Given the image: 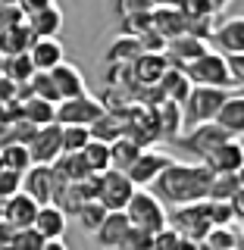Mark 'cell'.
Returning a JSON list of instances; mask_svg holds the SVG:
<instances>
[{
    "mask_svg": "<svg viewBox=\"0 0 244 250\" xmlns=\"http://www.w3.org/2000/svg\"><path fill=\"white\" fill-rule=\"evenodd\" d=\"M0 163H3V169L10 172H25L31 166V156H28V147L25 144H0Z\"/></svg>",
    "mask_w": 244,
    "mask_h": 250,
    "instance_id": "8d00e7d4",
    "label": "cell"
},
{
    "mask_svg": "<svg viewBox=\"0 0 244 250\" xmlns=\"http://www.w3.org/2000/svg\"><path fill=\"white\" fill-rule=\"evenodd\" d=\"M82 160H85V166H88L94 175H97V172H107L110 169V144H104V141H88V144L82 147Z\"/></svg>",
    "mask_w": 244,
    "mask_h": 250,
    "instance_id": "e575fe53",
    "label": "cell"
},
{
    "mask_svg": "<svg viewBox=\"0 0 244 250\" xmlns=\"http://www.w3.org/2000/svg\"><path fill=\"white\" fill-rule=\"evenodd\" d=\"M63 153V131L57 122L50 125H41V128L35 131V138L28 141V156L31 163H41V166H50L53 160Z\"/></svg>",
    "mask_w": 244,
    "mask_h": 250,
    "instance_id": "30bf717a",
    "label": "cell"
},
{
    "mask_svg": "<svg viewBox=\"0 0 244 250\" xmlns=\"http://www.w3.org/2000/svg\"><path fill=\"white\" fill-rule=\"evenodd\" d=\"M229 97V88H210V84H194L191 94L182 104V119L185 125H200V122H213L216 109L222 106V100Z\"/></svg>",
    "mask_w": 244,
    "mask_h": 250,
    "instance_id": "3957f363",
    "label": "cell"
},
{
    "mask_svg": "<svg viewBox=\"0 0 244 250\" xmlns=\"http://www.w3.org/2000/svg\"><path fill=\"white\" fill-rule=\"evenodd\" d=\"M44 247V238L38 234L35 229H16V234H13V250H41Z\"/></svg>",
    "mask_w": 244,
    "mask_h": 250,
    "instance_id": "f6af8a7d",
    "label": "cell"
},
{
    "mask_svg": "<svg viewBox=\"0 0 244 250\" xmlns=\"http://www.w3.org/2000/svg\"><path fill=\"white\" fill-rule=\"evenodd\" d=\"M50 169L57 172V175H63L66 182H82V178L91 175V169L85 166L82 153H60L57 160L50 163Z\"/></svg>",
    "mask_w": 244,
    "mask_h": 250,
    "instance_id": "4dcf8cb0",
    "label": "cell"
},
{
    "mask_svg": "<svg viewBox=\"0 0 244 250\" xmlns=\"http://www.w3.org/2000/svg\"><path fill=\"white\" fill-rule=\"evenodd\" d=\"M156 116V128H160V138H178V131L185 128L182 119V104H172V100H160L154 106Z\"/></svg>",
    "mask_w": 244,
    "mask_h": 250,
    "instance_id": "d4e9b609",
    "label": "cell"
},
{
    "mask_svg": "<svg viewBox=\"0 0 244 250\" xmlns=\"http://www.w3.org/2000/svg\"><path fill=\"white\" fill-rule=\"evenodd\" d=\"M0 75H3V53H0Z\"/></svg>",
    "mask_w": 244,
    "mask_h": 250,
    "instance_id": "94428289",
    "label": "cell"
},
{
    "mask_svg": "<svg viewBox=\"0 0 244 250\" xmlns=\"http://www.w3.org/2000/svg\"><path fill=\"white\" fill-rule=\"evenodd\" d=\"M138 153H141V147L135 144V141H129V138H116L113 144H110V169H116V172H125L132 166V163L138 160Z\"/></svg>",
    "mask_w": 244,
    "mask_h": 250,
    "instance_id": "1f68e13d",
    "label": "cell"
},
{
    "mask_svg": "<svg viewBox=\"0 0 244 250\" xmlns=\"http://www.w3.org/2000/svg\"><path fill=\"white\" fill-rule=\"evenodd\" d=\"M229 138L232 135L225 128H219L216 122H200V125H194V128H191V135H188V138H178V144H182L188 153H194L198 160H203L210 150H216V147L222 144V141H229Z\"/></svg>",
    "mask_w": 244,
    "mask_h": 250,
    "instance_id": "9c48e42d",
    "label": "cell"
},
{
    "mask_svg": "<svg viewBox=\"0 0 244 250\" xmlns=\"http://www.w3.org/2000/svg\"><path fill=\"white\" fill-rule=\"evenodd\" d=\"M200 163L213 172V175H222V172H241L244 169V147H241L238 138H229V141H222L216 150H210Z\"/></svg>",
    "mask_w": 244,
    "mask_h": 250,
    "instance_id": "7c38bea8",
    "label": "cell"
},
{
    "mask_svg": "<svg viewBox=\"0 0 244 250\" xmlns=\"http://www.w3.org/2000/svg\"><path fill=\"white\" fill-rule=\"evenodd\" d=\"M13 234H16V229L0 219V250H13Z\"/></svg>",
    "mask_w": 244,
    "mask_h": 250,
    "instance_id": "db71d44e",
    "label": "cell"
},
{
    "mask_svg": "<svg viewBox=\"0 0 244 250\" xmlns=\"http://www.w3.org/2000/svg\"><path fill=\"white\" fill-rule=\"evenodd\" d=\"M151 22H154V31H160L166 41L185 31V16L178 13L176 6H154V10H151Z\"/></svg>",
    "mask_w": 244,
    "mask_h": 250,
    "instance_id": "484cf974",
    "label": "cell"
},
{
    "mask_svg": "<svg viewBox=\"0 0 244 250\" xmlns=\"http://www.w3.org/2000/svg\"><path fill=\"white\" fill-rule=\"evenodd\" d=\"M35 62H31L28 53H10V57H3V75L13 78L16 84H25L31 75H35Z\"/></svg>",
    "mask_w": 244,
    "mask_h": 250,
    "instance_id": "d6a6232c",
    "label": "cell"
},
{
    "mask_svg": "<svg viewBox=\"0 0 244 250\" xmlns=\"http://www.w3.org/2000/svg\"><path fill=\"white\" fill-rule=\"evenodd\" d=\"M107 213H110V209L104 207V203H97V200H85L82 207H78L75 219H78V225H82L85 231H97V229H100V222L107 219Z\"/></svg>",
    "mask_w": 244,
    "mask_h": 250,
    "instance_id": "74e56055",
    "label": "cell"
},
{
    "mask_svg": "<svg viewBox=\"0 0 244 250\" xmlns=\"http://www.w3.org/2000/svg\"><path fill=\"white\" fill-rule=\"evenodd\" d=\"M0 219H3V200H0Z\"/></svg>",
    "mask_w": 244,
    "mask_h": 250,
    "instance_id": "6125c7cd",
    "label": "cell"
},
{
    "mask_svg": "<svg viewBox=\"0 0 244 250\" xmlns=\"http://www.w3.org/2000/svg\"><path fill=\"white\" fill-rule=\"evenodd\" d=\"M169 163H172V156L160 153V150H141L138 160L132 163L129 169H125V175L132 178V185H135V188H151L154 178L160 175V172L166 169Z\"/></svg>",
    "mask_w": 244,
    "mask_h": 250,
    "instance_id": "8fae6325",
    "label": "cell"
},
{
    "mask_svg": "<svg viewBox=\"0 0 244 250\" xmlns=\"http://www.w3.org/2000/svg\"><path fill=\"white\" fill-rule=\"evenodd\" d=\"M166 225L188 241H200L203 234L213 229L207 200H194V203H185V207H176L172 213H166Z\"/></svg>",
    "mask_w": 244,
    "mask_h": 250,
    "instance_id": "277c9868",
    "label": "cell"
},
{
    "mask_svg": "<svg viewBox=\"0 0 244 250\" xmlns=\"http://www.w3.org/2000/svg\"><path fill=\"white\" fill-rule=\"evenodd\" d=\"M210 6H213V13H222L229 6V0H210Z\"/></svg>",
    "mask_w": 244,
    "mask_h": 250,
    "instance_id": "680465c9",
    "label": "cell"
},
{
    "mask_svg": "<svg viewBox=\"0 0 244 250\" xmlns=\"http://www.w3.org/2000/svg\"><path fill=\"white\" fill-rule=\"evenodd\" d=\"M122 135L129 141H135L141 150H147L151 144L160 141V128H156V116L154 106L144 104H132L122 109Z\"/></svg>",
    "mask_w": 244,
    "mask_h": 250,
    "instance_id": "5b68a950",
    "label": "cell"
},
{
    "mask_svg": "<svg viewBox=\"0 0 244 250\" xmlns=\"http://www.w3.org/2000/svg\"><path fill=\"white\" fill-rule=\"evenodd\" d=\"M38 216V203L28 197L25 191H16L10 197H3V222H10L13 229H28Z\"/></svg>",
    "mask_w": 244,
    "mask_h": 250,
    "instance_id": "2e32d148",
    "label": "cell"
},
{
    "mask_svg": "<svg viewBox=\"0 0 244 250\" xmlns=\"http://www.w3.org/2000/svg\"><path fill=\"white\" fill-rule=\"evenodd\" d=\"M213 122L219 128H225L232 138H241V131H244V97L238 91H229V97H225L222 106L216 109Z\"/></svg>",
    "mask_w": 244,
    "mask_h": 250,
    "instance_id": "d6986e66",
    "label": "cell"
},
{
    "mask_svg": "<svg viewBox=\"0 0 244 250\" xmlns=\"http://www.w3.org/2000/svg\"><path fill=\"white\" fill-rule=\"evenodd\" d=\"M0 169H3V163H0Z\"/></svg>",
    "mask_w": 244,
    "mask_h": 250,
    "instance_id": "e7e4bbea",
    "label": "cell"
},
{
    "mask_svg": "<svg viewBox=\"0 0 244 250\" xmlns=\"http://www.w3.org/2000/svg\"><path fill=\"white\" fill-rule=\"evenodd\" d=\"M41 250H69V247H66V241H44Z\"/></svg>",
    "mask_w": 244,
    "mask_h": 250,
    "instance_id": "6f0895ef",
    "label": "cell"
},
{
    "mask_svg": "<svg viewBox=\"0 0 244 250\" xmlns=\"http://www.w3.org/2000/svg\"><path fill=\"white\" fill-rule=\"evenodd\" d=\"M203 244H207L210 250H238L241 244V234L232 229V225H213L207 234H203Z\"/></svg>",
    "mask_w": 244,
    "mask_h": 250,
    "instance_id": "836d02e7",
    "label": "cell"
},
{
    "mask_svg": "<svg viewBox=\"0 0 244 250\" xmlns=\"http://www.w3.org/2000/svg\"><path fill=\"white\" fill-rule=\"evenodd\" d=\"M182 72L188 75V82H191V84L232 88V78H229V69H225V60H222V53H216V50L200 53L198 60H191L188 66H182Z\"/></svg>",
    "mask_w": 244,
    "mask_h": 250,
    "instance_id": "8992f818",
    "label": "cell"
},
{
    "mask_svg": "<svg viewBox=\"0 0 244 250\" xmlns=\"http://www.w3.org/2000/svg\"><path fill=\"white\" fill-rule=\"evenodd\" d=\"M210 47L207 41H200V38H194V35H176V38H169L166 47H163V57L169 60V66H176V69H182L188 66L191 60H198L200 53H207Z\"/></svg>",
    "mask_w": 244,
    "mask_h": 250,
    "instance_id": "4fadbf2b",
    "label": "cell"
},
{
    "mask_svg": "<svg viewBox=\"0 0 244 250\" xmlns=\"http://www.w3.org/2000/svg\"><path fill=\"white\" fill-rule=\"evenodd\" d=\"M28 57H31L38 72H50L53 66H60L66 60V53H63V44L57 38H35L28 47Z\"/></svg>",
    "mask_w": 244,
    "mask_h": 250,
    "instance_id": "44dd1931",
    "label": "cell"
},
{
    "mask_svg": "<svg viewBox=\"0 0 244 250\" xmlns=\"http://www.w3.org/2000/svg\"><path fill=\"white\" fill-rule=\"evenodd\" d=\"M25 25L31 28L35 38H57L63 31V10L57 3H50V6H44V10L25 16Z\"/></svg>",
    "mask_w": 244,
    "mask_h": 250,
    "instance_id": "7402d4cb",
    "label": "cell"
},
{
    "mask_svg": "<svg viewBox=\"0 0 244 250\" xmlns=\"http://www.w3.org/2000/svg\"><path fill=\"white\" fill-rule=\"evenodd\" d=\"M194 84L188 82V75L182 72V69L169 66L166 75L156 82V91H160V100H172V104H185V97L191 94Z\"/></svg>",
    "mask_w": 244,
    "mask_h": 250,
    "instance_id": "603a6c76",
    "label": "cell"
},
{
    "mask_svg": "<svg viewBox=\"0 0 244 250\" xmlns=\"http://www.w3.org/2000/svg\"><path fill=\"white\" fill-rule=\"evenodd\" d=\"M50 78H53V88H57L60 100H69V97H78V94H88V88H85V75L82 69L72 66V62L63 60L60 66L50 69Z\"/></svg>",
    "mask_w": 244,
    "mask_h": 250,
    "instance_id": "ac0fdd59",
    "label": "cell"
},
{
    "mask_svg": "<svg viewBox=\"0 0 244 250\" xmlns=\"http://www.w3.org/2000/svg\"><path fill=\"white\" fill-rule=\"evenodd\" d=\"M31 41H35V35H31V28L25 22L10 25V28L0 31V53H3V57H10V53H28Z\"/></svg>",
    "mask_w": 244,
    "mask_h": 250,
    "instance_id": "4316f807",
    "label": "cell"
},
{
    "mask_svg": "<svg viewBox=\"0 0 244 250\" xmlns=\"http://www.w3.org/2000/svg\"><path fill=\"white\" fill-rule=\"evenodd\" d=\"M88 131H91L94 141L113 144L116 138H122V113H107V109H104V113L88 125Z\"/></svg>",
    "mask_w": 244,
    "mask_h": 250,
    "instance_id": "f1b7e54d",
    "label": "cell"
},
{
    "mask_svg": "<svg viewBox=\"0 0 244 250\" xmlns=\"http://www.w3.org/2000/svg\"><path fill=\"white\" fill-rule=\"evenodd\" d=\"M178 238H182V234H178V231H172L169 225H166L163 231H156L154 238H151V250H176Z\"/></svg>",
    "mask_w": 244,
    "mask_h": 250,
    "instance_id": "681fc988",
    "label": "cell"
},
{
    "mask_svg": "<svg viewBox=\"0 0 244 250\" xmlns=\"http://www.w3.org/2000/svg\"><path fill=\"white\" fill-rule=\"evenodd\" d=\"M178 0H154V6H176Z\"/></svg>",
    "mask_w": 244,
    "mask_h": 250,
    "instance_id": "91938a15",
    "label": "cell"
},
{
    "mask_svg": "<svg viewBox=\"0 0 244 250\" xmlns=\"http://www.w3.org/2000/svg\"><path fill=\"white\" fill-rule=\"evenodd\" d=\"M119 35H132V38H141L147 28H154L151 22V10L147 13H135V16H125V19H119Z\"/></svg>",
    "mask_w": 244,
    "mask_h": 250,
    "instance_id": "7bdbcfd3",
    "label": "cell"
},
{
    "mask_svg": "<svg viewBox=\"0 0 244 250\" xmlns=\"http://www.w3.org/2000/svg\"><path fill=\"white\" fill-rule=\"evenodd\" d=\"M19 22H25V13L19 10L16 3H0V31L10 28V25H19Z\"/></svg>",
    "mask_w": 244,
    "mask_h": 250,
    "instance_id": "f907efd6",
    "label": "cell"
},
{
    "mask_svg": "<svg viewBox=\"0 0 244 250\" xmlns=\"http://www.w3.org/2000/svg\"><path fill=\"white\" fill-rule=\"evenodd\" d=\"M169 69V60L163 53H138L132 60V78H135V88H156L163 75Z\"/></svg>",
    "mask_w": 244,
    "mask_h": 250,
    "instance_id": "5bb4252c",
    "label": "cell"
},
{
    "mask_svg": "<svg viewBox=\"0 0 244 250\" xmlns=\"http://www.w3.org/2000/svg\"><path fill=\"white\" fill-rule=\"evenodd\" d=\"M19 191H25L31 200L41 207V203H50V191H53V175L50 166H41V163H31V166L22 172V185Z\"/></svg>",
    "mask_w": 244,
    "mask_h": 250,
    "instance_id": "9a60e30c",
    "label": "cell"
},
{
    "mask_svg": "<svg viewBox=\"0 0 244 250\" xmlns=\"http://www.w3.org/2000/svg\"><path fill=\"white\" fill-rule=\"evenodd\" d=\"M176 250H198V241H188V238H178Z\"/></svg>",
    "mask_w": 244,
    "mask_h": 250,
    "instance_id": "9f6ffc18",
    "label": "cell"
},
{
    "mask_svg": "<svg viewBox=\"0 0 244 250\" xmlns=\"http://www.w3.org/2000/svg\"><path fill=\"white\" fill-rule=\"evenodd\" d=\"M104 113V104L91 94H78V97H69V100H60L57 109H53V122L57 125H88Z\"/></svg>",
    "mask_w": 244,
    "mask_h": 250,
    "instance_id": "ba28073f",
    "label": "cell"
},
{
    "mask_svg": "<svg viewBox=\"0 0 244 250\" xmlns=\"http://www.w3.org/2000/svg\"><path fill=\"white\" fill-rule=\"evenodd\" d=\"M135 194V185L125 172H116V169H107V172H97V203L113 213V209H125V203L132 200Z\"/></svg>",
    "mask_w": 244,
    "mask_h": 250,
    "instance_id": "52a82bcc",
    "label": "cell"
},
{
    "mask_svg": "<svg viewBox=\"0 0 244 250\" xmlns=\"http://www.w3.org/2000/svg\"><path fill=\"white\" fill-rule=\"evenodd\" d=\"M53 0H16V6H19L25 16H31V13H38V10H44V6H50Z\"/></svg>",
    "mask_w": 244,
    "mask_h": 250,
    "instance_id": "f5cc1de1",
    "label": "cell"
},
{
    "mask_svg": "<svg viewBox=\"0 0 244 250\" xmlns=\"http://www.w3.org/2000/svg\"><path fill=\"white\" fill-rule=\"evenodd\" d=\"M107 88H119L132 94V88H135L132 62H107Z\"/></svg>",
    "mask_w": 244,
    "mask_h": 250,
    "instance_id": "ab89813d",
    "label": "cell"
},
{
    "mask_svg": "<svg viewBox=\"0 0 244 250\" xmlns=\"http://www.w3.org/2000/svg\"><path fill=\"white\" fill-rule=\"evenodd\" d=\"M3 100H16V82L6 75H0V104Z\"/></svg>",
    "mask_w": 244,
    "mask_h": 250,
    "instance_id": "11a10c76",
    "label": "cell"
},
{
    "mask_svg": "<svg viewBox=\"0 0 244 250\" xmlns=\"http://www.w3.org/2000/svg\"><path fill=\"white\" fill-rule=\"evenodd\" d=\"M154 10V0H116V16L125 19V16H135V13H147Z\"/></svg>",
    "mask_w": 244,
    "mask_h": 250,
    "instance_id": "c3c4849f",
    "label": "cell"
},
{
    "mask_svg": "<svg viewBox=\"0 0 244 250\" xmlns=\"http://www.w3.org/2000/svg\"><path fill=\"white\" fill-rule=\"evenodd\" d=\"M122 213L129 216V222L135 225V229L147 231V234H156V231L166 229V207H163V200H156L147 188H135V194L125 203Z\"/></svg>",
    "mask_w": 244,
    "mask_h": 250,
    "instance_id": "7a4b0ae2",
    "label": "cell"
},
{
    "mask_svg": "<svg viewBox=\"0 0 244 250\" xmlns=\"http://www.w3.org/2000/svg\"><path fill=\"white\" fill-rule=\"evenodd\" d=\"M66 222H69V216L63 213L60 207H53V203H41L35 222H31V229L41 234L44 241H63V234H66Z\"/></svg>",
    "mask_w": 244,
    "mask_h": 250,
    "instance_id": "e0dca14e",
    "label": "cell"
},
{
    "mask_svg": "<svg viewBox=\"0 0 244 250\" xmlns=\"http://www.w3.org/2000/svg\"><path fill=\"white\" fill-rule=\"evenodd\" d=\"M222 60H225V69H229L232 88H241L244 84V53H222Z\"/></svg>",
    "mask_w": 244,
    "mask_h": 250,
    "instance_id": "bcb514c9",
    "label": "cell"
},
{
    "mask_svg": "<svg viewBox=\"0 0 244 250\" xmlns=\"http://www.w3.org/2000/svg\"><path fill=\"white\" fill-rule=\"evenodd\" d=\"M210 178H213V172L203 166V163H176L172 160L154 178L151 194L156 200L172 203V207H185V203H194V200H207Z\"/></svg>",
    "mask_w": 244,
    "mask_h": 250,
    "instance_id": "6da1fadb",
    "label": "cell"
},
{
    "mask_svg": "<svg viewBox=\"0 0 244 250\" xmlns=\"http://www.w3.org/2000/svg\"><path fill=\"white\" fill-rule=\"evenodd\" d=\"M25 84H28V94H31V97L47 100V104H60V94H57V88H53L50 72H35Z\"/></svg>",
    "mask_w": 244,
    "mask_h": 250,
    "instance_id": "f35d334b",
    "label": "cell"
},
{
    "mask_svg": "<svg viewBox=\"0 0 244 250\" xmlns=\"http://www.w3.org/2000/svg\"><path fill=\"white\" fill-rule=\"evenodd\" d=\"M63 131V153H78L91 141V131L85 125H60Z\"/></svg>",
    "mask_w": 244,
    "mask_h": 250,
    "instance_id": "60d3db41",
    "label": "cell"
},
{
    "mask_svg": "<svg viewBox=\"0 0 244 250\" xmlns=\"http://www.w3.org/2000/svg\"><path fill=\"white\" fill-rule=\"evenodd\" d=\"M207 207H210V219H213V225H235L229 200H207Z\"/></svg>",
    "mask_w": 244,
    "mask_h": 250,
    "instance_id": "7dc6e473",
    "label": "cell"
},
{
    "mask_svg": "<svg viewBox=\"0 0 244 250\" xmlns=\"http://www.w3.org/2000/svg\"><path fill=\"white\" fill-rule=\"evenodd\" d=\"M53 109H57V104H47V100H38V97H25V100H19V119H25V122L35 125V128H41V125L53 122Z\"/></svg>",
    "mask_w": 244,
    "mask_h": 250,
    "instance_id": "f546056e",
    "label": "cell"
},
{
    "mask_svg": "<svg viewBox=\"0 0 244 250\" xmlns=\"http://www.w3.org/2000/svg\"><path fill=\"white\" fill-rule=\"evenodd\" d=\"M176 10L185 16V22H198V19H213V6L210 0H178Z\"/></svg>",
    "mask_w": 244,
    "mask_h": 250,
    "instance_id": "b9f144b4",
    "label": "cell"
},
{
    "mask_svg": "<svg viewBox=\"0 0 244 250\" xmlns=\"http://www.w3.org/2000/svg\"><path fill=\"white\" fill-rule=\"evenodd\" d=\"M19 185H22V175H19V172L0 169V200L10 197V194H16V191H19Z\"/></svg>",
    "mask_w": 244,
    "mask_h": 250,
    "instance_id": "816d5d0a",
    "label": "cell"
},
{
    "mask_svg": "<svg viewBox=\"0 0 244 250\" xmlns=\"http://www.w3.org/2000/svg\"><path fill=\"white\" fill-rule=\"evenodd\" d=\"M210 41L219 47V53H244V19L241 16H232L222 25L213 28Z\"/></svg>",
    "mask_w": 244,
    "mask_h": 250,
    "instance_id": "ffe728a7",
    "label": "cell"
},
{
    "mask_svg": "<svg viewBox=\"0 0 244 250\" xmlns=\"http://www.w3.org/2000/svg\"><path fill=\"white\" fill-rule=\"evenodd\" d=\"M138 53H144V50H141V41H138V38L119 35L113 44L107 47V62H132Z\"/></svg>",
    "mask_w": 244,
    "mask_h": 250,
    "instance_id": "d590c367",
    "label": "cell"
},
{
    "mask_svg": "<svg viewBox=\"0 0 244 250\" xmlns=\"http://www.w3.org/2000/svg\"><path fill=\"white\" fill-rule=\"evenodd\" d=\"M132 229V222H129V216L122 213V209H113V213H107V219L100 222V229L94 231L97 234V241H100V247H107V250H113L119 241L125 238V231Z\"/></svg>",
    "mask_w": 244,
    "mask_h": 250,
    "instance_id": "cb8c5ba5",
    "label": "cell"
},
{
    "mask_svg": "<svg viewBox=\"0 0 244 250\" xmlns=\"http://www.w3.org/2000/svg\"><path fill=\"white\" fill-rule=\"evenodd\" d=\"M241 191H244L241 172H222V175H213V178H210L207 200H232L235 194H241Z\"/></svg>",
    "mask_w": 244,
    "mask_h": 250,
    "instance_id": "83f0119b",
    "label": "cell"
},
{
    "mask_svg": "<svg viewBox=\"0 0 244 250\" xmlns=\"http://www.w3.org/2000/svg\"><path fill=\"white\" fill-rule=\"evenodd\" d=\"M151 238H154V234H147V231H141V229L132 225V229L125 231V238L113 250H151Z\"/></svg>",
    "mask_w": 244,
    "mask_h": 250,
    "instance_id": "ee69618b",
    "label": "cell"
},
{
    "mask_svg": "<svg viewBox=\"0 0 244 250\" xmlns=\"http://www.w3.org/2000/svg\"><path fill=\"white\" fill-rule=\"evenodd\" d=\"M0 3H16V0H0Z\"/></svg>",
    "mask_w": 244,
    "mask_h": 250,
    "instance_id": "be15d7a7",
    "label": "cell"
}]
</instances>
